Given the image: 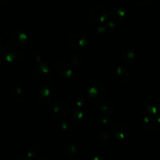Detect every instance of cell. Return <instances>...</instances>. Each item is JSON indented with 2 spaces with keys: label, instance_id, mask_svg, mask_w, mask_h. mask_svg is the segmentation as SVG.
<instances>
[{
  "label": "cell",
  "instance_id": "1",
  "mask_svg": "<svg viewBox=\"0 0 160 160\" xmlns=\"http://www.w3.org/2000/svg\"><path fill=\"white\" fill-rule=\"evenodd\" d=\"M90 16L94 21L103 22L107 18V12L102 6H96L92 9Z\"/></svg>",
  "mask_w": 160,
  "mask_h": 160
},
{
  "label": "cell",
  "instance_id": "2",
  "mask_svg": "<svg viewBox=\"0 0 160 160\" xmlns=\"http://www.w3.org/2000/svg\"><path fill=\"white\" fill-rule=\"evenodd\" d=\"M125 17V11L123 9L118 8L112 10L111 13V17L116 22H120L123 20Z\"/></svg>",
  "mask_w": 160,
  "mask_h": 160
},
{
  "label": "cell",
  "instance_id": "3",
  "mask_svg": "<svg viewBox=\"0 0 160 160\" xmlns=\"http://www.w3.org/2000/svg\"><path fill=\"white\" fill-rule=\"evenodd\" d=\"M134 5L138 6H144L148 4L152 0H132Z\"/></svg>",
  "mask_w": 160,
  "mask_h": 160
},
{
  "label": "cell",
  "instance_id": "4",
  "mask_svg": "<svg viewBox=\"0 0 160 160\" xmlns=\"http://www.w3.org/2000/svg\"><path fill=\"white\" fill-rule=\"evenodd\" d=\"M1 2L5 6H9L13 2V0H1Z\"/></svg>",
  "mask_w": 160,
  "mask_h": 160
}]
</instances>
